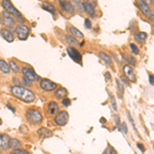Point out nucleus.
<instances>
[{
    "instance_id": "nucleus-3",
    "label": "nucleus",
    "mask_w": 154,
    "mask_h": 154,
    "mask_svg": "<svg viewBox=\"0 0 154 154\" xmlns=\"http://www.w3.org/2000/svg\"><path fill=\"white\" fill-rule=\"evenodd\" d=\"M16 33L21 40H25L30 33V28L26 25H19L16 28Z\"/></svg>"
},
{
    "instance_id": "nucleus-19",
    "label": "nucleus",
    "mask_w": 154,
    "mask_h": 154,
    "mask_svg": "<svg viewBox=\"0 0 154 154\" xmlns=\"http://www.w3.org/2000/svg\"><path fill=\"white\" fill-rule=\"evenodd\" d=\"M42 8L45 9L46 11H49L51 14H56V8L51 3H49L48 1H43L42 2Z\"/></svg>"
},
{
    "instance_id": "nucleus-9",
    "label": "nucleus",
    "mask_w": 154,
    "mask_h": 154,
    "mask_svg": "<svg viewBox=\"0 0 154 154\" xmlns=\"http://www.w3.org/2000/svg\"><path fill=\"white\" fill-rule=\"evenodd\" d=\"M22 73H23V76L27 77V78H29L30 80L34 81L35 79L37 80H39V76H37L35 74V72L32 68H28V67H24L23 69H22Z\"/></svg>"
},
{
    "instance_id": "nucleus-1",
    "label": "nucleus",
    "mask_w": 154,
    "mask_h": 154,
    "mask_svg": "<svg viewBox=\"0 0 154 154\" xmlns=\"http://www.w3.org/2000/svg\"><path fill=\"white\" fill-rule=\"evenodd\" d=\"M11 91L14 97H17L20 100L26 102V103H31V102L35 100V95H34L33 91L25 88L23 86L14 85L11 88Z\"/></svg>"
},
{
    "instance_id": "nucleus-12",
    "label": "nucleus",
    "mask_w": 154,
    "mask_h": 154,
    "mask_svg": "<svg viewBox=\"0 0 154 154\" xmlns=\"http://www.w3.org/2000/svg\"><path fill=\"white\" fill-rule=\"evenodd\" d=\"M123 73H125V77H128L131 81H136V76L134 74V69L131 66L125 65L123 66Z\"/></svg>"
},
{
    "instance_id": "nucleus-23",
    "label": "nucleus",
    "mask_w": 154,
    "mask_h": 154,
    "mask_svg": "<svg viewBox=\"0 0 154 154\" xmlns=\"http://www.w3.org/2000/svg\"><path fill=\"white\" fill-rule=\"evenodd\" d=\"M99 56H100V58L103 60L106 64H108V65H112V60H111V58L108 56V54H106L105 53L101 51V53H99Z\"/></svg>"
},
{
    "instance_id": "nucleus-16",
    "label": "nucleus",
    "mask_w": 154,
    "mask_h": 154,
    "mask_svg": "<svg viewBox=\"0 0 154 154\" xmlns=\"http://www.w3.org/2000/svg\"><path fill=\"white\" fill-rule=\"evenodd\" d=\"M48 112L51 115H54V114L59 113V106L54 102H49L48 105Z\"/></svg>"
},
{
    "instance_id": "nucleus-18",
    "label": "nucleus",
    "mask_w": 154,
    "mask_h": 154,
    "mask_svg": "<svg viewBox=\"0 0 154 154\" xmlns=\"http://www.w3.org/2000/svg\"><path fill=\"white\" fill-rule=\"evenodd\" d=\"M67 95H68V91L64 88H60L54 91V97L57 99H64Z\"/></svg>"
},
{
    "instance_id": "nucleus-7",
    "label": "nucleus",
    "mask_w": 154,
    "mask_h": 154,
    "mask_svg": "<svg viewBox=\"0 0 154 154\" xmlns=\"http://www.w3.org/2000/svg\"><path fill=\"white\" fill-rule=\"evenodd\" d=\"M67 53H68V56L70 57L75 63H78L81 65V60H82V58H81V54L77 49H75L74 48H67Z\"/></svg>"
},
{
    "instance_id": "nucleus-39",
    "label": "nucleus",
    "mask_w": 154,
    "mask_h": 154,
    "mask_svg": "<svg viewBox=\"0 0 154 154\" xmlns=\"http://www.w3.org/2000/svg\"><path fill=\"white\" fill-rule=\"evenodd\" d=\"M144 1H145V2H146V3H147V4H150L151 2H152V0H144Z\"/></svg>"
},
{
    "instance_id": "nucleus-13",
    "label": "nucleus",
    "mask_w": 154,
    "mask_h": 154,
    "mask_svg": "<svg viewBox=\"0 0 154 154\" xmlns=\"http://www.w3.org/2000/svg\"><path fill=\"white\" fill-rule=\"evenodd\" d=\"M60 5L66 12H69V14H73L74 12V6L71 2L65 1V0H60Z\"/></svg>"
},
{
    "instance_id": "nucleus-40",
    "label": "nucleus",
    "mask_w": 154,
    "mask_h": 154,
    "mask_svg": "<svg viewBox=\"0 0 154 154\" xmlns=\"http://www.w3.org/2000/svg\"><path fill=\"white\" fill-rule=\"evenodd\" d=\"M151 22H152V25H153V27H154V16H152V17H151Z\"/></svg>"
},
{
    "instance_id": "nucleus-8",
    "label": "nucleus",
    "mask_w": 154,
    "mask_h": 154,
    "mask_svg": "<svg viewBox=\"0 0 154 154\" xmlns=\"http://www.w3.org/2000/svg\"><path fill=\"white\" fill-rule=\"evenodd\" d=\"M137 2H138V6H139V8H140V11H142L146 17H148V18H151V17L153 16L151 9L149 8L148 4L146 3L144 0H137Z\"/></svg>"
},
{
    "instance_id": "nucleus-20",
    "label": "nucleus",
    "mask_w": 154,
    "mask_h": 154,
    "mask_svg": "<svg viewBox=\"0 0 154 154\" xmlns=\"http://www.w3.org/2000/svg\"><path fill=\"white\" fill-rule=\"evenodd\" d=\"M22 146V142L18 139H11V141H9V148L11 149H19L20 147Z\"/></svg>"
},
{
    "instance_id": "nucleus-4",
    "label": "nucleus",
    "mask_w": 154,
    "mask_h": 154,
    "mask_svg": "<svg viewBox=\"0 0 154 154\" xmlns=\"http://www.w3.org/2000/svg\"><path fill=\"white\" fill-rule=\"evenodd\" d=\"M69 120V114L67 111H61L56 115L54 117V122L57 123L58 125H65Z\"/></svg>"
},
{
    "instance_id": "nucleus-15",
    "label": "nucleus",
    "mask_w": 154,
    "mask_h": 154,
    "mask_svg": "<svg viewBox=\"0 0 154 154\" xmlns=\"http://www.w3.org/2000/svg\"><path fill=\"white\" fill-rule=\"evenodd\" d=\"M0 33H1V36L4 40H6L7 42L14 41V35H12V33L11 31H8V30H6V29H1Z\"/></svg>"
},
{
    "instance_id": "nucleus-43",
    "label": "nucleus",
    "mask_w": 154,
    "mask_h": 154,
    "mask_svg": "<svg viewBox=\"0 0 154 154\" xmlns=\"http://www.w3.org/2000/svg\"><path fill=\"white\" fill-rule=\"evenodd\" d=\"M152 1H153V3H154V0H152Z\"/></svg>"
},
{
    "instance_id": "nucleus-22",
    "label": "nucleus",
    "mask_w": 154,
    "mask_h": 154,
    "mask_svg": "<svg viewBox=\"0 0 154 154\" xmlns=\"http://www.w3.org/2000/svg\"><path fill=\"white\" fill-rule=\"evenodd\" d=\"M0 68H1V72L4 74H7L11 70V67H9V65H7L4 60H0Z\"/></svg>"
},
{
    "instance_id": "nucleus-41",
    "label": "nucleus",
    "mask_w": 154,
    "mask_h": 154,
    "mask_svg": "<svg viewBox=\"0 0 154 154\" xmlns=\"http://www.w3.org/2000/svg\"><path fill=\"white\" fill-rule=\"evenodd\" d=\"M105 75L107 76V78H108V79H110V73H108V72H107V73L105 74Z\"/></svg>"
},
{
    "instance_id": "nucleus-30",
    "label": "nucleus",
    "mask_w": 154,
    "mask_h": 154,
    "mask_svg": "<svg viewBox=\"0 0 154 154\" xmlns=\"http://www.w3.org/2000/svg\"><path fill=\"white\" fill-rule=\"evenodd\" d=\"M130 46H131V51H133L135 54H139V48H138V46H136V44H134V43H131L130 44Z\"/></svg>"
},
{
    "instance_id": "nucleus-34",
    "label": "nucleus",
    "mask_w": 154,
    "mask_h": 154,
    "mask_svg": "<svg viewBox=\"0 0 154 154\" xmlns=\"http://www.w3.org/2000/svg\"><path fill=\"white\" fill-rule=\"evenodd\" d=\"M116 83H117V85H118V91H120V95L122 96V94H123V88H122V84H121L120 82H119V80H116Z\"/></svg>"
},
{
    "instance_id": "nucleus-5",
    "label": "nucleus",
    "mask_w": 154,
    "mask_h": 154,
    "mask_svg": "<svg viewBox=\"0 0 154 154\" xmlns=\"http://www.w3.org/2000/svg\"><path fill=\"white\" fill-rule=\"evenodd\" d=\"M1 2H2V6L5 9V11L9 12V14H14V16H17V17H21V14H20L16 7L12 5L11 0H2Z\"/></svg>"
},
{
    "instance_id": "nucleus-27",
    "label": "nucleus",
    "mask_w": 154,
    "mask_h": 154,
    "mask_svg": "<svg viewBox=\"0 0 154 154\" xmlns=\"http://www.w3.org/2000/svg\"><path fill=\"white\" fill-rule=\"evenodd\" d=\"M103 154H116V150L111 145H108L107 146V148L104 150Z\"/></svg>"
},
{
    "instance_id": "nucleus-6",
    "label": "nucleus",
    "mask_w": 154,
    "mask_h": 154,
    "mask_svg": "<svg viewBox=\"0 0 154 154\" xmlns=\"http://www.w3.org/2000/svg\"><path fill=\"white\" fill-rule=\"evenodd\" d=\"M39 85H40L42 91H51L57 88V83L51 81L49 79H41Z\"/></svg>"
},
{
    "instance_id": "nucleus-2",
    "label": "nucleus",
    "mask_w": 154,
    "mask_h": 154,
    "mask_svg": "<svg viewBox=\"0 0 154 154\" xmlns=\"http://www.w3.org/2000/svg\"><path fill=\"white\" fill-rule=\"evenodd\" d=\"M26 118L33 125H38L42 121V115L37 109H28L26 112Z\"/></svg>"
},
{
    "instance_id": "nucleus-29",
    "label": "nucleus",
    "mask_w": 154,
    "mask_h": 154,
    "mask_svg": "<svg viewBox=\"0 0 154 154\" xmlns=\"http://www.w3.org/2000/svg\"><path fill=\"white\" fill-rule=\"evenodd\" d=\"M11 154H30L28 151L25 149H14V151H11Z\"/></svg>"
},
{
    "instance_id": "nucleus-24",
    "label": "nucleus",
    "mask_w": 154,
    "mask_h": 154,
    "mask_svg": "<svg viewBox=\"0 0 154 154\" xmlns=\"http://www.w3.org/2000/svg\"><path fill=\"white\" fill-rule=\"evenodd\" d=\"M146 38H147V34H146L145 32H139V33L135 34V39L137 41L143 42V41H145Z\"/></svg>"
},
{
    "instance_id": "nucleus-10",
    "label": "nucleus",
    "mask_w": 154,
    "mask_h": 154,
    "mask_svg": "<svg viewBox=\"0 0 154 154\" xmlns=\"http://www.w3.org/2000/svg\"><path fill=\"white\" fill-rule=\"evenodd\" d=\"M2 19H3L4 26L8 27V28H12L14 26V20L12 18L11 14H9L7 11L2 12Z\"/></svg>"
},
{
    "instance_id": "nucleus-17",
    "label": "nucleus",
    "mask_w": 154,
    "mask_h": 154,
    "mask_svg": "<svg viewBox=\"0 0 154 154\" xmlns=\"http://www.w3.org/2000/svg\"><path fill=\"white\" fill-rule=\"evenodd\" d=\"M37 134L39 135V137L41 138H49V137L53 136V131H49L48 128H40L38 131H37Z\"/></svg>"
},
{
    "instance_id": "nucleus-38",
    "label": "nucleus",
    "mask_w": 154,
    "mask_h": 154,
    "mask_svg": "<svg viewBox=\"0 0 154 154\" xmlns=\"http://www.w3.org/2000/svg\"><path fill=\"white\" fill-rule=\"evenodd\" d=\"M138 148L141 149V151H142V152H144V151H145V148H144V146L142 145V144H138Z\"/></svg>"
},
{
    "instance_id": "nucleus-14",
    "label": "nucleus",
    "mask_w": 154,
    "mask_h": 154,
    "mask_svg": "<svg viewBox=\"0 0 154 154\" xmlns=\"http://www.w3.org/2000/svg\"><path fill=\"white\" fill-rule=\"evenodd\" d=\"M83 9L89 17H95L96 16V11L94 8V5L89 2H83Z\"/></svg>"
},
{
    "instance_id": "nucleus-25",
    "label": "nucleus",
    "mask_w": 154,
    "mask_h": 154,
    "mask_svg": "<svg viewBox=\"0 0 154 154\" xmlns=\"http://www.w3.org/2000/svg\"><path fill=\"white\" fill-rule=\"evenodd\" d=\"M122 57H123V59L128 62V64H130V65H131V66L136 65V60L134 57L130 56V54H122Z\"/></svg>"
},
{
    "instance_id": "nucleus-31",
    "label": "nucleus",
    "mask_w": 154,
    "mask_h": 154,
    "mask_svg": "<svg viewBox=\"0 0 154 154\" xmlns=\"http://www.w3.org/2000/svg\"><path fill=\"white\" fill-rule=\"evenodd\" d=\"M23 83L25 84V85H31L32 84V80H30L29 78H27V77H25V76H23Z\"/></svg>"
},
{
    "instance_id": "nucleus-42",
    "label": "nucleus",
    "mask_w": 154,
    "mask_h": 154,
    "mask_svg": "<svg viewBox=\"0 0 154 154\" xmlns=\"http://www.w3.org/2000/svg\"><path fill=\"white\" fill-rule=\"evenodd\" d=\"M89 1V0H84V2H88Z\"/></svg>"
},
{
    "instance_id": "nucleus-33",
    "label": "nucleus",
    "mask_w": 154,
    "mask_h": 154,
    "mask_svg": "<svg viewBox=\"0 0 154 154\" xmlns=\"http://www.w3.org/2000/svg\"><path fill=\"white\" fill-rule=\"evenodd\" d=\"M84 25H85V27L88 29H91V21H89L88 19H85L84 20Z\"/></svg>"
},
{
    "instance_id": "nucleus-21",
    "label": "nucleus",
    "mask_w": 154,
    "mask_h": 154,
    "mask_svg": "<svg viewBox=\"0 0 154 154\" xmlns=\"http://www.w3.org/2000/svg\"><path fill=\"white\" fill-rule=\"evenodd\" d=\"M68 30H69V32H70V33L72 34V36L78 37V38H80V39L83 38V34L81 33L79 30H77L76 28H74V27H69Z\"/></svg>"
},
{
    "instance_id": "nucleus-37",
    "label": "nucleus",
    "mask_w": 154,
    "mask_h": 154,
    "mask_svg": "<svg viewBox=\"0 0 154 154\" xmlns=\"http://www.w3.org/2000/svg\"><path fill=\"white\" fill-rule=\"evenodd\" d=\"M149 82H150V84L154 85V76L153 75H149Z\"/></svg>"
},
{
    "instance_id": "nucleus-11",
    "label": "nucleus",
    "mask_w": 154,
    "mask_h": 154,
    "mask_svg": "<svg viewBox=\"0 0 154 154\" xmlns=\"http://www.w3.org/2000/svg\"><path fill=\"white\" fill-rule=\"evenodd\" d=\"M9 141H11V138L7 135H4V134L0 135V149H1V151H5L9 147Z\"/></svg>"
},
{
    "instance_id": "nucleus-32",
    "label": "nucleus",
    "mask_w": 154,
    "mask_h": 154,
    "mask_svg": "<svg viewBox=\"0 0 154 154\" xmlns=\"http://www.w3.org/2000/svg\"><path fill=\"white\" fill-rule=\"evenodd\" d=\"M62 104H63V106L68 107L71 105V101L69 100V99H63V100H62Z\"/></svg>"
},
{
    "instance_id": "nucleus-28",
    "label": "nucleus",
    "mask_w": 154,
    "mask_h": 154,
    "mask_svg": "<svg viewBox=\"0 0 154 154\" xmlns=\"http://www.w3.org/2000/svg\"><path fill=\"white\" fill-rule=\"evenodd\" d=\"M9 67H11V70H12L14 72V73H18L20 71L19 70V66L17 65L16 63H14V61H11L9 62Z\"/></svg>"
},
{
    "instance_id": "nucleus-26",
    "label": "nucleus",
    "mask_w": 154,
    "mask_h": 154,
    "mask_svg": "<svg viewBox=\"0 0 154 154\" xmlns=\"http://www.w3.org/2000/svg\"><path fill=\"white\" fill-rule=\"evenodd\" d=\"M65 39H66V41L68 42L69 44H71V45H76V44H78V41H77L73 36L65 35Z\"/></svg>"
},
{
    "instance_id": "nucleus-35",
    "label": "nucleus",
    "mask_w": 154,
    "mask_h": 154,
    "mask_svg": "<svg viewBox=\"0 0 154 154\" xmlns=\"http://www.w3.org/2000/svg\"><path fill=\"white\" fill-rule=\"evenodd\" d=\"M111 104H112V107H113V110H115V111H117V106H116V102H115V99L113 98H111Z\"/></svg>"
},
{
    "instance_id": "nucleus-36",
    "label": "nucleus",
    "mask_w": 154,
    "mask_h": 154,
    "mask_svg": "<svg viewBox=\"0 0 154 154\" xmlns=\"http://www.w3.org/2000/svg\"><path fill=\"white\" fill-rule=\"evenodd\" d=\"M121 128H122V131H123V134H128V128H126V125L125 122L122 123V125H121Z\"/></svg>"
}]
</instances>
